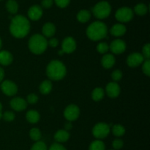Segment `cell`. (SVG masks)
Wrapping results in <instances>:
<instances>
[{
  "label": "cell",
  "mask_w": 150,
  "mask_h": 150,
  "mask_svg": "<svg viewBox=\"0 0 150 150\" xmlns=\"http://www.w3.org/2000/svg\"><path fill=\"white\" fill-rule=\"evenodd\" d=\"M142 55L144 56L145 60H149L150 57V44H146L144 45L142 48Z\"/></svg>",
  "instance_id": "836d02e7"
},
{
  "label": "cell",
  "mask_w": 150,
  "mask_h": 150,
  "mask_svg": "<svg viewBox=\"0 0 150 150\" xmlns=\"http://www.w3.org/2000/svg\"><path fill=\"white\" fill-rule=\"evenodd\" d=\"M2 118L6 121H13L15 119V114L12 111H5L4 113H2Z\"/></svg>",
  "instance_id": "d6a6232c"
},
{
  "label": "cell",
  "mask_w": 150,
  "mask_h": 150,
  "mask_svg": "<svg viewBox=\"0 0 150 150\" xmlns=\"http://www.w3.org/2000/svg\"><path fill=\"white\" fill-rule=\"evenodd\" d=\"M134 12L139 16H144L148 12V7L144 3H139L135 6Z\"/></svg>",
  "instance_id": "83f0119b"
},
{
  "label": "cell",
  "mask_w": 150,
  "mask_h": 150,
  "mask_svg": "<svg viewBox=\"0 0 150 150\" xmlns=\"http://www.w3.org/2000/svg\"><path fill=\"white\" fill-rule=\"evenodd\" d=\"M30 31V22L22 15H17L12 19L10 24V32L16 38H23Z\"/></svg>",
  "instance_id": "6da1fadb"
},
{
  "label": "cell",
  "mask_w": 150,
  "mask_h": 150,
  "mask_svg": "<svg viewBox=\"0 0 150 150\" xmlns=\"http://www.w3.org/2000/svg\"><path fill=\"white\" fill-rule=\"evenodd\" d=\"M111 13V4L106 1H101L97 3L92 8V13L98 19H105Z\"/></svg>",
  "instance_id": "5b68a950"
},
{
  "label": "cell",
  "mask_w": 150,
  "mask_h": 150,
  "mask_svg": "<svg viewBox=\"0 0 150 150\" xmlns=\"http://www.w3.org/2000/svg\"><path fill=\"white\" fill-rule=\"evenodd\" d=\"M53 85L52 82L50 79H45V80L42 81L40 83L39 87V90L40 91V93L44 95H46L51 93V91H52Z\"/></svg>",
  "instance_id": "7402d4cb"
},
{
  "label": "cell",
  "mask_w": 150,
  "mask_h": 150,
  "mask_svg": "<svg viewBox=\"0 0 150 150\" xmlns=\"http://www.w3.org/2000/svg\"><path fill=\"white\" fill-rule=\"evenodd\" d=\"M109 49L113 54H122L126 50V44L123 40L116 39L111 43L109 46Z\"/></svg>",
  "instance_id": "30bf717a"
},
{
  "label": "cell",
  "mask_w": 150,
  "mask_h": 150,
  "mask_svg": "<svg viewBox=\"0 0 150 150\" xmlns=\"http://www.w3.org/2000/svg\"><path fill=\"white\" fill-rule=\"evenodd\" d=\"M72 127H73V124H72L71 121H67V123L64 124V128H65V130H67V131L70 130V129H72Z\"/></svg>",
  "instance_id": "b9f144b4"
},
{
  "label": "cell",
  "mask_w": 150,
  "mask_h": 150,
  "mask_svg": "<svg viewBox=\"0 0 150 150\" xmlns=\"http://www.w3.org/2000/svg\"><path fill=\"white\" fill-rule=\"evenodd\" d=\"M13 60V57L10 51L7 50L0 51V64L2 66H7L12 63Z\"/></svg>",
  "instance_id": "d6986e66"
},
{
  "label": "cell",
  "mask_w": 150,
  "mask_h": 150,
  "mask_svg": "<svg viewBox=\"0 0 150 150\" xmlns=\"http://www.w3.org/2000/svg\"><path fill=\"white\" fill-rule=\"evenodd\" d=\"M42 8L39 5L32 6L28 10V17L32 21H38L41 19L42 16Z\"/></svg>",
  "instance_id": "9a60e30c"
},
{
  "label": "cell",
  "mask_w": 150,
  "mask_h": 150,
  "mask_svg": "<svg viewBox=\"0 0 150 150\" xmlns=\"http://www.w3.org/2000/svg\"><path fill=\"white\" fill-rule=\"evenodd\" d=\"M116 19L120 23H127L133 18V11L130 7H123L119 8L115 14Z\"/></svg>",
  "instance_id": "52a82bcc"
},
{
  "label": "cell",
  "mask_w": 150,
  "mask_h": 150,
  "mask_svg": "<svg viewBox=\"0 0 150 150\" xmlns=\"http://www.w3.org/2000/svg\"><path fill=\"white\" fill-rule=\"evenodd\" d=\"M77 20L81 23H86L89 21L91 18V13L87 10H81L78 13Z\"/></svg>",
  "instance_id": "603a6c76"
},
{
  "label": "cell",
  "mask_w": 150,
  "mask_h": 150,
  "mask_svg": "<svg viewBox=\"0 0 150 150\" xmlns=\"http://www.w3.org/2000/svg\"><path fill=\"white\" fill-rule=\"evenodd\" d=\"M53 4H54V0H42V1H41V6L42 7H41L48 9L52 7Z\"/></svg>",
  "instance_id": "ab89813d"
},
{
  "label": "cell",
  "mask_w": 150,
  "mask_h": 150,
  "mask_svg": "<svg viewBox=\"0 0 150 150\" xmlns=\"http://www.w3.org/2000/svg\"><path fill=\"white\" fill-rule=\"evenodd\" d=\"M6 9L11 14H16L18 10V4L16 0H8L6 3Z\"/></svg>",
  "instance_id": "d4e9b609"
},
{
  "label": "cell",
  "mask_w": 150,
  "mask_h": 150,
  "mask_svg": "<svg viewBox=\"0 0 150 150\" xmlns=\"http://www.w3.org/2000/svg\"><path fill=\"white\" fill-rule=\"evenodd\" d=\"M29 136L32 140L35 141H38L40 140L42 134H41L40 130L38 128H32L29 131Z\"/></svg>",
  "instance_id": "f1b7e54d"
},
{
  "label": "cell",
  "mask_w": 150,
  "mask_h": 150,
  "mask_svg": "<svg viewBox=\"0 0 150 150\" xmlns=\"http://www.w3.org/2000/svg\"><path fill=\"white\" fill-rule=\"evenodd\" d=\"M104 95H105V91L102 88H95L92 91V98L95 101H99L103 99Z\"/></svg>",
  "instance_id": "cb8c5ba5"
},
{
  "label": "cell",
  "mask_w": 150,
  "mask_h": 150,
  "mask_svg": "<svg viewBox=\"0 0 150 150\" xmlns=\"http://www.w3.org/2000/svg\"><path fill=\"white\" fill-rule=\"evenodd\" d=\"M109 50V45L105 42H100L97 46V51L100 54H107Z\"/></svg>",
  "instance_id": "f546056e"
},
{
  "label": "cell",
  "mask_w": 150,
  "mask_h": 150,
  "mask_svg": "<svg viewBox=\"0 0 150 150\" xmlns=\"http://www.w3.org/2000/svg\"><path fill=\"white\" fill-rule=\"evenodd\" d=\"M57 6L60 8H64L67 7L70 2V0H54Z\"/></svg>",
  "instance_id": "74e56055"
},
{
  "label": "cell",
  "mask_w": 150,
  "mask_h": 150,
  "mask_svg": "<svg viewBox=\"0 0 150 150\" xmlns=\"http://www.w3.org/2000/svg\"><path fill=\"white\" fill-rule=\"evenodd\" d=\"M10 104L11 108L17 112L23 111L27 107V101L21 97H15L12 99Z\"/></svg>",
  "instance_id": "4fadbf2b"
},
{
  "label": "cell",
  "mask_w": 150,
  "mask_h": 150,
  "mask_svg": "<svg viewBox=\"0 0 150 150\" xmlns=\"http://www.w3.org/2000/svg\"><path fill=\"white\" fill-rule=\"evenodd\" d=\"M28 46L32 53L35 54H41L46 50L48 41L40 34H35L29 40Z\"/></svg>",
  "instance_id": "277c9868"
},
{
  "label": "cell",
  "mask_w": 150,
  "mask_h": 150,
  "mask_svg": "<svg viewBox=\"0 0 150 150\" xmlns=\"http://www.w3.org/2000/svg\"><path fill=\"white\" fill-rule=\"evenodd\" d=\"M113 135L117 137H122L125 133V128L121 124H115L111 127Z\"/></svg>",
  "instance_id": "4316f807"
},
{
  "label": "cell",
  "mask_w": 150,
  "mask_h": 150,
  "mask_svg": "<svg viewBox=\"0 0 150 150\" xmlns=\"http://www.w3.org/2000/svg\"><path fill=\"white\" fill-rule=\"evenodd\" d=\"M1 90L4 94L8 96H13L18 92V86L11 80H4L1 82Z\"/></svg>",
  "instance_id": "9c48e42d"
},
{
  "label": "cell",
  "mask_w": 150,
  "mask_h": 150,
  "mask_svg": "<svg viewBox=\"0 0 150 150\" xmlns=\"http://www.w3.org/2000/svg\"><path fill=\"white\" fill-rule=\"evenodd\" d=\"M58 54H59V55H60V56H61V55H63V54H64V51H62V50L61 49V50H59V51Z\"/></svg>",
  "instance_id": "f6af8a7d"
},
{
  "label": "cell",
  "mask_w": 150,
  "mask_h": 150,
  "mask_svg": "<svg viewBox=\"0 0 150 150\" xmlns=\"http://www.w3.org/2000/svg\"><path fill=\"white\" fill-rule=\"evenodd\" d=\"M144 57L141 53L134 52L130 54L127 58V64L131 68H136L142 65L144 61Z\"/></svg>",
  "instance_id": "8fae6325"
},
{
  "label": "cell",
  "mask_w": 150,
  "mask_h": 150,
  "mask_svg": "<svg viewBox=\"0 0 150 150\" xmlns=\"http://www.w3.org/2000/svg\"><path fill=\"white\" fill-rule=\"evenodd\" d=\"M30 150H48L46 144L40 141H36V143L32 145Z\"/></svg>",
  "instance_id": "4dcf8cb0"
},
{
  "label": "cell",
  "mask_w": 150,
  "mask_h": 150,
  "mask_svg": "<svg viewBox=\"0 0 150 150\" xmlns=\"http://www.w3.org/2000/svg\"><path fill=\"white\" fill-rule=\"evenodd\" d=\"M123 146H124V142H123L122 140L120 139V138H117V139L113 141L112 146L114 149V150L121 149Z\"/></svg>",
  "instance_id": "d590c367"
},
{
  "label": "cell",
  "mask_w": 150,
  "mask_h": 150,
  "mask_svg": "<svg viewBox=\"0 0 150 150\" xmlns=\"http://www.w3.org/2000/svg\"><path fill=\"white\" fill-rule=\"evenodd\" d=\"M120 87L117 82H111L107 84L105 92L110 98H117L120 94Z\"/></svg>",
  "instance_id": "5bb4252c"
},
{
  "label": "cell",
  "mask_w": 150,
  "mask_h": 150,
  "mask_svg": "<svg viewBox=\"0 0 150 150\" xmlns=\"http://www.w3.org/2000/svg\"><path fill=\"white\" fill-rule=\"evenodd\" d=\"M48 150H67L64 146L62 145L59 143H54L50 146Z\"/></svg>",
  "instance_id": "f35d334b"
},
{
  "label": "cell",
  "mask_w": 150,
  "mask_h": 150,
  "mask_svg": "<svg viewBox=\"0 0 150 150\" xmlns=\"http://www.w3.org/2000/svg\"><path fill=\"white\" fill-rule=\"evenodd\" d=\"M59 45V41L57 38H51L49 41H48V46H50L52 48H56Z\"/></svg>",
  "instance_id": "60d3db41"
},
{
  "label": "cell",
  "mask_w": 150,
  "mask_h": 150,
  "mask_svg": "<svg viewBox=\"0 0 150 150\" xmlns=\"http://www.w3.org/2000/svg\"><path fill=\"white\" fill-rule=\"evenodd\" d=\"M26 119L30 124H36L40 121V115L37 110H30L26 113Z\"/></svg>",
  "instance_id": "44dd1931"
},
{
  "label": "cell",
  "mask_w": 150,
  "mask_h": 150,
  "mask_svg": "<svg viewBox=\"0 0 150 150\" xmlns=\"http://www.w3.org/2000/svg\"><path fill=\"white\" fill-rule=\"evenodd\" d=\"M70 138V133L65 129H59L54 134V139L57 143H64Z\"/></svg>",
  "instance_id": "ffe728a7"
},
{
  "label": "cell",
  "mask_w": 150,
  "mask_h": 150,
  "mask_svg": "<svg viewBox=\"0 0 150 150\" xmlns=\"http://www.w3.org/2000/svg\"><path fill=\"white\" fill-rule=\"evenodd\" d=\"M1 46H2V41H1V38H0V49H1Z\"/></svg>",
  "instance_id": "bcb514c9"
},
{
  "label": "cell",
  "mask_w": 150,
  "mask_h": 150,
  "mask_svg": "<svg viewBox=\"0 0 150 150\" xmlns=\"http://www.w3.org/2000/svg\"><path fill=\"white\" fill-rule=\"evenodd\" d=\"M127 29H126L125 26L121 23L116 24L113 25L110 29V33L115 37H121L125 34Z\"/></svg>",
  "instance_id": "2e32d148"
},
{
  "label": "cell",
  "mask_w": 150,
  "mask_h": 150,
  "mask_svg": "<svg viewBox=\"0 0 150 150\" xmlns=\"http://www.w3.org/2000/svg\"><path fill=\"white\" fill-rule=\"evenodd\" d=\"M66 73V66L60 60H52L47 66L46 74L50 80H61L65 76Z\"/></svg>",
  "instance_id": "7a4b0ae2"
},
{
  "label": "cell",
  "mask_w": 150,
  "mask_h": 150,
  "mask_svg": "<svg viewBox=\"0 0 150 150\" xmlns=\"http://www.w3.org/2000/svg\"><path fill=\"white\" fill-rule=\"evenodd\" d=\"M38 101V96L35 94H29L27 96V98H26V101L29 104H36Z\"/></svg>",
  "instance_id": "8d00e7d4"
},
{
  "label": "cell",
  "mask_w": 150,
  "mask_h": 150,
  "mask_svg": "<svg viewBox=\"0 0 150 150\" xmlns=\"http://www.w3.org/2000/svg\"><path fill=\"white\" fill-rule=\"evenodd\" d=\"M111 78L114 80V82H118L122 78V72L120 70H114L111 74Z\"/></svg>",
  "instance_id": "e575fe53"
},
{
  "label": "cell",
  "mask_w": 150,
  "mask_h": 150,
  "mask_svg": "<svg viewBox=\"0 0 150 150\" xmlns=\"http://www.w3.org/2000/svg\"><path fill=\"white\" fill-rule=\"evenodd\" d=\"M80 116V109L76 104H71L66 107L64 110V116L67 121H76Z\"/></svg>",
  "instance_id": "ba28073f"
},
{
  "label": "cell",
  "mask_w": 150,
  "mask_h": 150,
  "mask_svg": "<svg viewBox=\"0 0 150 150\" xmlns=\"http://www.w3.org/2000/svg\"><path fill=\"white\" fill-rule=\"evenodd\" d=\"M86 35L93 41H100L107 36L108 27L105 23L100 21H94L86 29Z\"/></svg>",
  "instance_id": "3957f363"
},
{
  "label": "cell",
  "mask_w": 150,
  "mask_h": 150,
  "mask_svg": "<svg viewBox=\"0 0 150 150\" xmlns=\"http://www.w3.org/2000/svg\"><path fill=\"white\" fill-rule=\"evenodd\" d=\"M89 150H105V145L101 140L97 139L91 143Z\"/></svg>",
  "instance_id": "484cf974"
},
{
  "label": "cell",
  "mask_w": 150,
  "mask_h": 150,
  "mask_svg": "<svg viewBox=\"0 0 150 150\" xmlns=\"http://www.w3.org/2000/svg\"><path fill=\"white\" fill-rule=\"evenodd\" d=\"M4 77V71L1 67H0V82H1Z\"/></svg>",
  "instance_id": "7bdbcfd3"
},
{
  "label": "cell",
  "mask_w": 150,
  "mask_h": 150,
  "mask_svg": "<svg viewBox=\"0 0 150 150\" xmlns=\"http://www.w3.org/2000/svg\"><path fill=\"white\" fill-rule=\"evenodd\" d=\"M76 49V41L73 37H67L64 38L62 44V50L64 54H71Z\"/></svg>",
  "instance_id": "7c38bea8"
},
{
  "label": "cell",
  "mask_w": 150,
  "mask_h": 150,
  "mask_svg": "<svg viewBox=\"0 0 150 150\" xmlns=\"http://www.w3.org/2000/svg\"><path fill=\"white\" fill-rule=\"evenodd\" d=\"M2 104L0 102V119L2 118Z\"/></svg>",
  "instance_id": "ee69618b"
},
{
  "label": "cell",
  "mask_w": 150,
  "mask_h": 150,
  "mask_svg": "<svg viewBox=\"0 0 150 150\" xmlns=\"http://www.w3.org/2000/svg\"></svg>",
  "instance_id": "7dc6e473"
},
{
  "label": "cell",
  "mask_w": 150,
  "mask_h": 150,
  "mask_svg": "<svg viewBox=\"0 0 150 150\" xmlns=\"http://www.w3.org/2000/svg\"><path fill=\"white\" fill-rule=\"evenodd\" d=\"M115 57L111 54H105V55L101 59V64L103 67L106 69H111L115 64Z\"/></svg>",
  "instance_id": "e0dca14e"
},
{
  "label": "cell",
  "mask_w": 150,
  "mask_h": 150,
  "mask_svg": "<svg viewBox=\"0 0 150 150\" xmlns=\"http://www.w3.org/2000/svg\"><path fill=\"white\" fill-rule=\"evenodd\" d=\"M55 32L56 26L54 24L48 22L42 26V33L45 38H51V37L54 36Z\"/></svg>",
  "instance_id": "ac0fdd59"
},
{
  "label": "cell",
  "mask_w": 150,
  "mask_h": 150,
  "mask_svg": "<svg viewBox=\"0 0 150 150\" xmlns=\"http://www.w3.org/2000/svg\"><path fill=\"white\" fill-rule=\"evenodd\" d=\"M110 132V126L106 123H98L92 128V135L98 140L106 138Z\"/></svg>",
  "instance_id": "8992f818"
},
{
  "label": "cell",
  "mask_w": 150,
  "mask_h": 150,
  "mask_svg": "<svg viewBox=\"0 0 150 150\" xmlns=\"http://www.w3.org/2000/svg\"><path fill=\"white\" fill-rule=\"evenodd\" d=\"M142 71L146 76H149L150 75V60H144L142 63Z\"/></svg>",
  "instance_id": "1f68e13d"
}]
</instances>
